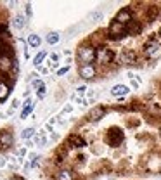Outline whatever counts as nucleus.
<instances>
[{
  "label": "nucleus",
  "instance_id": "f8f14e48",
  "mask_svg": "<svg viewBox=\"0 0 161 180\" xmlns=\"http://www.w3.org/2000/svg\"><path fill=\"white\" fill-rule=\"evenodd\" d=\"M40 43H42V38L38 37L37 33H31L30 37H28V45H30V47L37 49V47H40Z\"/></svg>",
  "mask_w": 161,
  "mask_h": 180
},
{
  "label": "nucleus",
  "instance_id": "6ab92c4d",
  "mask_svg": "<svg viewBox=\"0 0 161 180\" xmlns=\"http://www.w3.org/2000/svg\"><path fill=\"white\" fill-rule=\"evenodd\" d=\"M7 95H9V87L5 83H0V101H4Z\"/></svg>",
  "mask_w": 161,
  "mask_h": 180
},
{
  "label": "nucleus",
  "instance_id": "bb28decb",
  "mask_svg": "<svg viewBox=\"0 0 161 180\" xmlns=\"http://www.w3.org/2000/svg\"><path fill=\"white\" fill-rule=\"evenodd\" d=\"M19 99H14V101H12V104H11V109H16V108H19Z\"/></svg>",
  "mask_w": 161,
  "mask_h": 180
},
{
  "label": "nucleus",
  "instance_id": "7c9ffc66",
  "mask_svg": "<svg viewBox=\"0 0 161 180\" xmlns=\"http://www.w3.org/2000/svg\"><path fill=\"white\" fill-rule=\"evenodd\" d=\"M26 14H28V18H31V5L30 4L26 5Z\"/></svg>",
  "mask_w": 161,
  "mask_h": 180
},
{
  "label": "nucleus",
  "instance_id": "f257e3e1",
  "mask_svg": "<svg viewBox=\"0 0 161 180\" xmlns=\"http://www.w3.org/2000/svg\"><path fill=\"white\" fill-rule=\"evenodd\" d=\"M78 61L83 64H92L95 61V49L92 45H82L78 49Z\"/></svg>",
  "mask_w": 161,
  "mask_h": 180
},
{
  "label": "nucleus",
  "instance_id": "0eeeda50",
  "mask_svg": "<svg viewBox=\"0 0 161 180\" xmlns=\"http://www.w3.org/2000/svg\"><path fill=\"white\" fill-rule=\"evenodd\" d=\"M104 114H106V108H104V106H95V108L88 112V120H90V121L101 120Z\"/></svg>",
  "mask_w": 161,
  "mask_h": 180
},
{
  "label": "nucleus",
  "instance_id": "f03ea898",
  "mask_svg": "<svg viewBox=\"0 0 161 180\" xmlns=\"http://www.w3.org/2000/svg\"><path fill=\"white\" fill-rule=\"evenodd\" d=\"M95 59L101 64H108V62H111V59H113V52L108 47H99V49H95Z\"/></svg>",
  "mask_w": 161,
  "mask_h": 180
},
{
  "label": "nucleus",
  "instance_id": "2f4dec72",
  "mask_svg": "<svg viewBox=\"0 0 161 180\" xmlns=\"http://www.w3.org/2000/svg\"><path fill=\"white\" fill-rule=\"evenodd\" d=\"M5 163H7V161H5L4 158H0V166H5Z\"/></svg>",
  "mask_w": 161,
  "mask_h": 180
},
{
  "label": "nucleus",
  "instance_id": "c756f323",
  "mask_svg": "<svg viewBox=\"0 0 161 180\" xmlns=\"http://www.w3.org/2000/svg\"><path fill=\"white\" fill-rule=\"evenodd\" d=\"M50 139H52V140H57V139H59V133H56V132H52V133H50Z\"/></svg>",
  "mask_w": 161,
  "mask_h": 180
},
{
  "label": "nucleus",
  "instance_id": "20e7f679",
  "mask_svg": "<svg viewBox=\"0 0 161 180\" xmlns=\"http://www.w3.org/2000/svg\"><path fill=\"white\" fill-rule=\"evenodd\" d=\"M114 21L120 22V24H125V26H127V24H130V22H132V12H130V9H128V7H123V9H121V11L116 14Z\"/></svg>",
  "mask_w": 161,
  "mask_h": 180
},
{
  "label": "nucleus",
  "instance_id": "412c9836",
  "mask_svg": "<svg viewBox=\"0 0 161 180\" xmlns=\"http://www.w3.org/2000/svg\"><path fill=\"white\" fill-rule=\"evenodd\" d=\"M45 95H47V88H45V85H43V87H40V88L37 90V97L42 101V99H45Z\"/></svg>",
  "mask_w": 161,
  "mask_h": 180
},
{
  "label": "nucleus",
  "instance_id": "b1692460",
  "mask_svg": "<svg viewBox=\"0 0 161 180\" xmlns=\"http://www.w3.org/2000/svg\"><path fill=\"white\" fill-rule=\"evenodd\" d=\"M85 92H87V85H80L78 87V88H76V94H85Z\"/></svg>",
  "mask_w": 161,
  "mask_h": 180
},
{
  "label": "nucleus",
  "instance_id": "9d476101",
  "mask_svg": "<svg viewBox=\"0 0 161 180\" xmlns=\"http://www.w3.org/2000/svg\"><path fill=\"white\" fill-rule=\"evenodd\" d=\"M128 92H130V88H128L127 85H114L111 88V94L114 95V97H121V95H127Z\"/></svg>",
  "mask_w": 161,
  "mask_h": 180
},
{
  "label": "nucleus",
  "instance_id": "cd10ccee",
  "mask_svg": "<svg viewBox=\"0 0 161 180\" xmlns=\"http://www.w3.org/2000/svg\"><path fill=\"white\" fill-rule=\"evenodd\" d=\"M71 111H73V106H69V104H68L66 108L63 109V112H61V114H64V112H71Z\"/></svg>",
  "mask_w": 161,
  "mask_h": 180
},
{
  "label": "nucleus",
  "instance_id": "423d86ee",
  "mask_svg": "<svg viewBox=\"0 0 161 180\" xmlns=\"http://www.w3.org/2000/svg\"><path fill=\"white\" fill-rule=\"evenodd\" d=\"M12 64H14V61H12L7 54H2V56H0V71L9 73L11 71V68H12Z\"/></svg>",
  "mask_w": 161,
  "mask_h": 180
},
{
  "label": "nucleus",
  "instance_id": "dca6fc26",
  "mask_svg": "<svg viewBox=\"0 0 161 180\" xmlns=\"http://www.w3.org/2000/svg\"><path fill=\"white\" fill-rule=\"evenodd\" d=\"M35 144H37V146H45V144H47V135H45L43 130H40V135L35 137Z\"/></svg>",
  "mask_w": 161,
  "mask_h": 180
},
{
  "label": "nucleus",
  "instance_id": "4468645a",
  "mask_svg": "<svg viewBox=\"0 0 161 180\" xmlns=\"http://www.w3.org/2000/svg\"><path fill=\"white\" fill-rule=\"evenodd\" d=\"M56 180H73V173L69 170H61L59 173H56Z\"/></svg>",
  "mask_w": 161,
  "mask_h": 180
},
{
  "label": "nucleus",
  "instance_id": "f3484780",
  "mask_svg": "<svg viewBox=\"0 0 161 180\" xmlns=\"http://www.w3.org/2000/svg\"><path fill=\"white\" fill-rule=\"evenodd\" d=\"M35 135V128H24V130L21 132V139H24V140H30L31 137Z\"/></svg>",
  "mask_w": 161,
  "mask_h": 180
},
{
  "label": "nucleus",
  "instance_id": "a878e982",
  "mask_svg": "<svg viewBox=\"0 0 161 180\" xmlns=\"http://www.w3.org/2000/svg\"><path fill=\"white\" fill-rule=\"evenodd\" d=\"M50 61H52V62H57V61H59V54L52 52V54H50Z\"/></svg>",
  "mask_w": 161,
  "mask_h": 180
},
{
  "label": "nucleus",
  "instance_id": "4be33fe9",
  "mask_svg": "<svg viewBox=\"0 0 161 180\" xmlns=\"http://www.w3.org/2000/svg\"><path fill=\"white\" fill-rule=\"evenodd\" d=\"M31 85L38 90L40 87H43V82H42V80H38V78H35V80H31Z\"/></svg>",
  "mask_w": 161,
  "mask_h": 180
},
{
  "label": "nucleus",
  "instance_id": "1a4fd4ad",
  "mask_svg": "<svg viewBox=\"0 0 161 180\" xmlns=\"http://www.w3.org/2000/svg\"><path fill=\"white\" fill-rule=\"evenodd\" d=\"M12 140H14V137H12L11 132H7V130L0 132V144H2L4 147H9L12 144Z\"/></svg>",
  "mask_w": 161,
  "mask_h": 180
},
{
  "label": "nucleus",
  "instance_id": "473e14b6",
  "mask_svg": "<svg viewBox=\"0 0 161 180\" xmlns=\"http://www.w3.org/2000/svg\"><path fill=\"white\" fill-rule=\"evenodd\" d=\"M159 37H161V31H159Z\"/></svg>",
  "mask_w": 161,
  "mask_h": 180
},
{
  "label": "nucleus",
  "instance_id": "a211bd4d",
  "mask_svg": "<svg viewBox=\"0 0 161 180\" xmlns=\"http://www.w3.org/2000/svg\"><path fill=\"white\" fill-rule=\"evenodd\" d=\"M121 61L123 62H135V54L133 52H125L121 56Z\"/></svg>",
  "mask_w": 161,
  "mask_h": 180
},
{
  "label": "nucleus",
  "instance_id": "2eb2a0df",
  "mask_svg": "<svg viewBox=\"0 0 161 180\" xmlns=\"http://www.w3.org/2000/svg\"><path fill=\"white\" fill-rule=\"evenodd\" d=\"M45 57H47V52L45 50H40V52L35 56V59H33V64H35V68H40L42 66V62L45 61Z\"/></svg>",
  "mask_w": 161,
  "mask_h": 180
},
{
  "label": "nucleus",
  "instance_id": "aec40b11",
  "mask_svg": "<svg viewBox=\"0 0 161 180\" xmlns=\"http://www.w3.org/2000/svg\"><path fill=\"white\" fill-rule=\"evenodd\" d=\"M88 18L92 19V21H101V19H102V12L101 11H94L92 14L88 16Z\"/></svg>",
  "mask_w": 161,
  "mask_h": 180
},
{
  "label": "nucleus",
  "instance_id": "c85d7f7f",
  "mask_svg": "<svg viewBox=\"0 0 161 180\" xmlns=\"http://www.w3.org/2000/svg\"><path fill=\"white\" fill-rule=\"evenodd\" d=\"M38 71L40 73H43V75H47V73H49V69H47V68H43V66H40V68H37Z\"/></svg>",
  "mask_w": 161,
  "mask_h": 180
},
{
  "label": "nucleus",
  "instance_id": "39448f33",
  "mask_svg": "<svg viewBox=\"0 0 161 180\" xmlns=\"http://www.w3.org/2000/svg\"><path fill=\"white\" fill-rule=\"evenodd\" d=\"M109 33H111L113 37H123V35L127 33V26L120 24V22H116V21H113L111 26H109Z\"/></svg>",
  "mask_w": 161,
  "mask_h": 180
},
{
  "label": "nucleus",
  "instance_id": "5701e85b",
  "mask_svg": "<svg viewBox=\"0 0 161 180\" xmlns=\"http://www.w3.org/2000/svg\"><path fill=\"white\" fill-rule=\"evenodd\" d=\"M68 71H69V66H64V68H61V69H57V76H63V75H66Z\"/></svg>",
  "mask_w": 161,
  "mask_h": 180
},
{
  "label": "nucleus",
  "instance_id": "ddd939ff",
  "mask_svg": "<svg viewBox=\"0 0 161 180\" xmlns=\"http://www.w3.org/2000/svg\"><path fill=\"white\" fill-rule=\"evenodd\" d=\"M47 43L49 45H56V43H59V40H61V35L59 33H56V31H50L49 35H47Z\"/></svg>",
  "mask_w": 161,
  "mask_h": 180
},
{
  "label": "nucleus",
  "instance_id": "7ed1b4c3",
  "mask_svg": "<svg viewBox=\"0 0 161 180\" xmlns=\"http://www.w3.org/2000/svg\"><path fill=\"white\" fill-rule=\"evenodd\" d=\"M95 73H97V69H95L94 64H82V66H80V69H78V75L82 76V78H85V80L94 78Z\"/></svg>",
  "mask_w": 161,
  "mask_h": 180
},
{
  "label": "nucleus",
  "instance_id": "6e6552de",
  "mask_svg": "<svg viewBox=\"0 0 161 180\" xmlns=\"http://www.w3.org/2000/svg\"><path fill=\"white\" fill-rule=\"evenodd\" d=\"M24 26H26V18L23 14H16L14 18H12V28H14V30H23Z\"/></svg>",
  "mask_w": 161,
  "mask_h": 180
},
{
  "label": "nucleus",
  "instance_id": "393cba45",
  "mask_svg": "<svg viewBox=\"0 0 161 180\" xmlns=\"http://www.w3.org/2000/svg\"><path fill=\"white\" fill-rule=\"evenodd\" d=\"M24 154H26V147H21V149L18 151V158H19V159H23V156H24Z\"/></svg>",
  "mask_w": 161,
  "mask_h": 180
},
{
  "label": "nucleus",
  "instance_id": "9b49d317",
  "mask_svg": "<svg viewBox=\"0 0 161 180\" xmlns=\"http://www.w3.org/2000/svg\"><path fill=\"white\" fill-rule=\"evenodd\" d=\"M31 111H33V102H31V99H28L26 104H24V108H23V111H21V118L23 120H26V118L31 114Z\"/></svg>",
  "mask_w": 161,
  "mask_h": 180
}]
</instances>
